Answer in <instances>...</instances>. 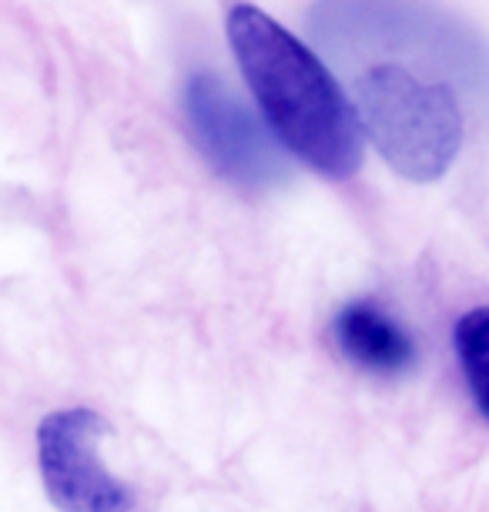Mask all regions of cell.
Masks as SVG:
<instances>
[{
	"label": "cell",
	"mask_w": 489,
	"mask_h": 512,
	"mask_svg": "<svg viewBox=\"0 0 489 512\" xmlns=\"http://www.w3.org/2000/svg\"><path fill=\"white\" fill-rule=\"evenodd\" d=\"M228 44L278 144L322 178L356 175L366 138L329 61L255 4L232 7Z\"/></svg>",
	"instance_id": "2"
},
{
	"label": "cell",
	"mask_w": 489,
	"mask_h": 512,
	"mask_svg": "<svg viewBox=\"0 0 489 512\" xmlns=\"http://www.w3.org/2000/svg\"><path fill=\"white\" fill-rule=\"evenodd\" d=\"M366 144L399 178L429 185L459 161L473 54L443 17L399 0H329L315 14Z\"/></svg>",
	"instance_id": "1"
},
{
	"label": "cell",
	"mask_w": 489,
	"mask_h": 512,
	"mask_svg": "<svg viewBox=\"0 0 489 512\" xmlns=\"http://www.w3.org/2000/svg\"><path fill=\"white\" fill-rule=\"evenodd\" d=\"M456 359L463 369L466 389L473 395L476 409L489 422V305L473 308L456 322L453 332Z\"/></svg>",
	"instance_id": "6"
},
{
	"label": "cell",
	"mask_w": 489,
	"mask_h": 512,
	"mask_svg": "<svg viewBox=\"0 0 489 512\" xmlns=\"http://www.w3.org/2000/svg\"><path fill=\"white\" fill-rule=\"evenodd\" d=\"M332 335L339 352L356 369L382 375V379L409 372L416 362V342L406 332V325L369 298L342 305L332 322Z\"/></svg>",
	"instance_id": "5"
},
{
	"label": "cell",
	"mask_w": 489,
	"mask_h": 512,
	"mask_svg": "<svg viewBox=\"0 0 489 512\" xmlns=\"http://www.w3.org/2000/svg\"><path fill=\"white\" fill-rule=\"evenodd\" d=\"M104 422L91 409H61L37 432L44 486L64 512H128L134 492L101 462Z\"/></svg>",
	"instance_id": "4"
},
{
	"label": "cell",
	"mask_w": 489,
	"mask_h": 512,
	"mask_svg": "<svg viewBox=\"0 0 489 512\" xmlns=\"http://www.w3.org/2000/svg\"><path fill=\"white\" fill-rule=\"evenodd\" d=\"M181 104L198 151L225 181L262 191L285 178V148L215 71L191 74Z\"/></svg>",
	"instance_id": "3"
}]
</instances>
